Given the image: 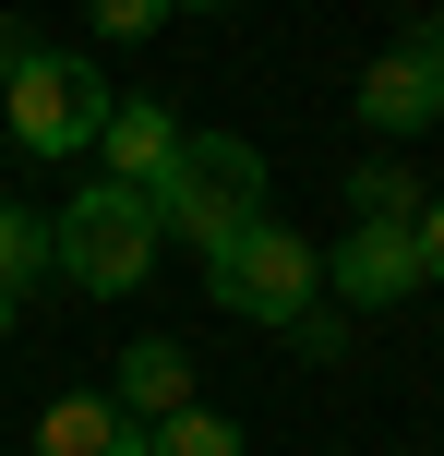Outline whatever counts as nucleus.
Wrapping results in <instances>:
<instances>
[{"label": "nucleus", "instance_id": "nucleus-1", "mask_svg": "<svg viewBox=\"0 0 444 456\" xmlns=\"http://www.w3.org/2000/svg\"><path fill=\"white\" fill-rule=\"evenodd\" d=\"M109 109H120V85L85 61V48H24L12 85H0V133H12V157H48V168L96 157Z\"/></svg>", "mask_w": 444, "mask_h": 456}, {"label": "nucleus", "instance_id": "nucleus-2", "mask_svg": "<svg viewBox=\"0 0 444 456\" xmlns=\"http://www.w3.org/2000/svg\"><path fill=\"white\" fill-rule=\"evenodd\" d=\"M48 276H72L85 300H133L157 276V205L120 181H72L48 216Z\"/></svg>", "mask_w": 444, "mask_h": 456}, {"label": "nucleus", "instance_id": "nucleus-3", "mask_svg": "<svg viewBox=\"0 0 444 456\" xmlns=\"http://www.w3.org/2000/svg\"><path fill=\"white\" fill-rule=\"evenodd\" d=\"M205 300L229 324H277V337H288V324L325 300V252H312L288 216H240L229 240L205 252Z\"/></svg>", "mask_w": 444, "mask_h": 456}, {"label": "nucleus", "instance_id": "nucleus-4", "mask_svg": "<svg viewBox=\"0 0 444 456\" xmlns=\"http://www.w3.org/2000/svg\"><path fill=\"white\" fill-rule=\"evenodd\" d=\"M240 216H264V144H240V133H181V168L157 181V240L216 252Z\"/></svg>", "mask_w": 444, "mask_h": 456}, {"label": "nucleus", "instance_id": "nucleus-5", "mask_svg": "<svg viewBox=\"0 0 444 456\" xmlns=\"http://www.w3.org/2000/svg\"><path fill=\"white\" fill-rule=\"evenodd\" d=\"M349 109H360V133H373V144H421L432 120H444V72L421 61V48H384V61L349 72Z\"/></svg>", "mask_w": 444, "mask_h": 456}, {"label": "nucleus", "instance_id": "nucleus-6", "mask_svg": "<svg viewBox=\"0 0 444 456\" xmlns=\"http://www.w3.org/2000/svg\"><path fill=\"white\" fill-rule=\"evenodd\" d=\"M325 300H349V313L421 300V240H408V228H349V240L325 252Z\"/></svg>", "mask_w": 444, "mask_h": 456}, {"label": "nucleus", "instance_id": "nucleus-7", "mask_svg": "<svg viewBox=\"0 0 444 456\" xmlns=\"http://www.w3.org/2000/svg\"><path fill=\"white\" fill-rule=\"evenodd\" d=\"M168 168H181V120H168L157 96H120L109 133H96V181H120V192H144V205H157Z\"/></svg>", "mask_w": 444, "mask_h": 456}, {"label": "nucleus", "instance_id": "nucleus-8", "mask_svg": "<svg viewBox=\"0 0 444 456\" xmlns=\"http://www.w3.org/2000/svg\"><path fill=\"white\" fill-rule=\"evenodd\" d=\"M109 409H120V420H168V409H192V348H181V337H133V348H120Z\"/></svg>", "mask_w": 444, "mask_h": 456}, {"label": "nucleus", "instance_id": "nucleus-9", "mask_svg": "<svg viewBox=\"0 0 444 456\" xmlns=\"http://www.w3.org/2000/svg\"><path fill=\"white\" fill-rule=\"evenodd\" d=\"M36 456H144V420H120L109 396H61L36 420Z\"/></svg>", "mask_w": 444, "mask_h": 456}, {"label": "nucleus", "instance_id": "nucleus-10", "mask_svg": "<svg viewBox=\"0 0 444 456\" xmlns=\"http://www.w3.org/2000/svg\"><path fill=\"white\" fill-rule=\"evenodd\" d=\"M144 456H253V433H240L229 409H168V420H144Z\"/></svg>", "mask_w": 444, "mask_h": 456}, {"label": "nucleus", "instance_id": "nucleus-11", "mask_svg": "<svg viewBox=\"0 0 444 456\" xmlns=\"http://www.w3.org/2000/svg\"><path fill=\"white\" fill-rule=\"evenodd\" d=\"M421 205H432V192L408 181L397 157H384V168H360V181H349V228H408V216H421Z\"/></svg>", "mask_w": 444, "mask_h": 456}, {"label": "nucleus", "instance_id": "nucleus-12", "mask_svg": "<svg viewBox=\"0 0 444 456\" xmlns=\"http://www.w3.org/2000/svg\"><path fill=\"white\" fill-rule=\"evenodd\" d=\"M24 289H48V216L0 205V300H24Z\"/></svg>", "mask_w": 444, "mask_h": 456}, {"label": "nucleus", "instance_id": "nucleus-13", "mask_svg": "<svg viewBox=\"0 0 444 456\" xmlns=\"http://www.w3.org/2000/svg\"><path fill=\"white\" fill-rule=\"evenodd\" d=\"M85 24H96V37H157L168 0H85Z\"/></svg>", "mask_w": 444, "mask_h": 456}, {"label": "nucleus", "instance_id": "nucleus-14", "mask_svg": "<svg viewBox=\"0 0 444 456\" xmlns=\"http://www.w3.org/2000/svg\"><path fill=\"white\" fill-rule=\"evenodd\" d=\"M408 240H421V289H444V192L408 216Z\"/></svg>", "mask_w": 444, "mask_h": 456}, {"label": "nucleus", "instance_id": "nucleus-15", "mask_svg": "<svg viewBox=\"0 0 444 456\" xmlns=\"http://www.w3.org/2000/svg\"><path fill=\"white\" fill-rule=\"evenodd\" d=\"M24 48H36V37H24V24L0 12V85H12V61H24Z\"/></svg>", "mask_w": 444, "mask_h": 456}, {"label": "nucleus", "instance_id": "nucleus-16", "mask_svg": "<svg viewBox=\"0 0 444 456\" xmlns=\"http://www.w3.org/2000/svg\"><path fill=\"white\" fill-rule=\"evenodd\" d=\"M408 48H421V61H432V72H444V12H432V24H421V37H408Z\"/></svg>", "mask_w": 444, "mask_h": 456}, {"label": "nucleus", "instance_id": "nucleus-17", "mask_svg": "<svg viewBox=\"0 0 444 456\" xmlns=\"http://www.w3.org/2000/svg\"><path fill=\"white\" fill-rule=\"evenodd\" d=\"M168 12H229V0H168Z\"/></svg>", "mask_w": 444, "mask_h": 456}, {"label": "nucleus", "instance_id": "nucleus-18", "mask_svg": "<svg viewBox=\"0 0 444 456\" xmlns=\"http://www.w3.org/2000/svg\"><path fill=\"white\" fill-rule=\"evenodd\" d=\"M12 313H24V300H0V337H12Z\"/></svg>", "mask_w": 444, "mask_h": 456}]
</instances>
